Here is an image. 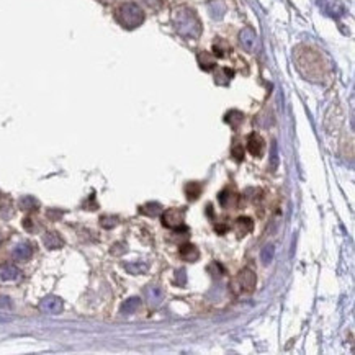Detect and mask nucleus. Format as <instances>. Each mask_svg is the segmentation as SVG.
<instances>
[{"label":"nucleus","instance_id":"30","mask_svg":"<svg viewBox=\"0 0 355 355\" xmlns=\"http://www.w3.org/2000/svg\"><path fill=\"white\" fill-rule=\"evenodd\" d=\"M215 229H216V233H218V234H224V233H226L228 226H226V224H218V226H216Z\"/></svg>","mask_w":355,"mask_h":355},{"label":"nucleus","instance_id":"23","mask_svg":"<svg viewBox=\"0 0 355 355\" xmlns=\"http://www.w3.org/2000/svg\"><path fill=\"white\" fill-rule=\"evenodd\" d=\"M273 252H275V247L272 244L267 246L266 249L262 251V264L264 266H267V264L273 259Z\"/></svg>","mask_w":355,"mask_h":355},{"label":"nucleus","instance_id":"21","mask_svg":"<svg viewBox=\"0 0 355 355\" xmlns=\"http://www.w3.org/2000/svg\"><path fill=\"white\" fill-rule=\"evenodd\" d=\"M118 223H120V219H118L116 216H101V219H100L101 228H105V229L115 228Z\"/></svg>","mask_w":355,"mask_h":355},{"label":"nucleus","instance_id":"15","mask_svg":"<svg viewBox=\"0 0 355 355\" xmlns=\"http://www.w3.org/2000/svg\"><path fill=\"white\" fill-rule=\"evenodd\" d=\"M224 121L229 123V125L236 129V128H238V126L241 125L242 121H244V115H242L241 111L233 110V111H229V113H228L226 116H224Z\"/></svg>","mask_w":355,"mask_h":355},{"label":"nucleus","instance_id":"12","mask_svg":"<svg viewBox=\"0 0 355 355\" xmlns=\"http://www.w3.org/2000/svg\"><path fill=\"white\" fill-rule=\"evenodd\" d=\"M139 213H143L144 216H157V215H161L162 213V206L159 205V203H146L144 206H141L139 208Z\"/></svg>","mask_w":355,"mask_h":355},{"label":"nucleus","instance_id":"25","mask_svg":"<svg viewBox=\"0 0 355 355\" xmlns=\"http://www.w3.org/2000/svg\"><path fill=\"white\" fill-rule=\"evenodd\" d=\"M12 308V300L5 295H0V309H10Z\"/></svg>","mask_w":355,"mask_h":355},{"label":"nucleus","instance_id":"13","mask_svg":"<svg viewBox=\"0 0 355 355\" xmlns=\"http://www.w3.org/2000/svg\"><path fill=\"white\" fill-rule=\"evenodd\" d=\"M139 304H141V300L138 296H131V298H128V300L121 304V313H125V314H131L134 313L136 309L139 308Z\"/></svg>","mask_w":355,"mask_h":355},{"label":"nucleus","instance_id":"2","mask_svg":"<svg viewBox=\"0 0 355 355\" xmlns=\"http://www.w3.org/2000/svg\"><path fill=\"white\" fill-rule=\"evenodd\" d=\"M115 16H116L118 23H120L123 28H126V30H134V28H138L144 21L143 8L134 2L121 3L120 7L116 8Z\"/></svg>","mask_w":355,"mask_h":355},{"label":"nucleus","instance_id":"18","mask_svg":"<svg viewBox=\"0 0 355 355\" xmlns=\"http://www.w3.org/2000/svg\"><path fill=\"white\" fill-rule=\"evenodd\" d=\"M148 298H149V303H151V304L161 303V300H162V290L159 288V286H151Z\"/></svg>","mask_w":355,"mask_h":355},{"label":"nucleus","instance_id":"1","mask_svg":"<svg viewBox=\"0 0 355 355\" xmlns=\"http://www.w3.org/2000/svg\"><path fill=\"white\" fill-rule=\"evenodd\" d=\"M174 25L176 30L185 38H198L201 33V23L193 10L178 7L174 10Z\"/></svg>","mask_w":355,"mask_h":355},{"label":"nucleus","instance_id":"28","mask_svg":"<svg viewBox=\"0 0 355 355\" xmlns=\"http://www.w3.org/2000/svg\"><path fill=\"white\" fill-rule=\"evenodd\" d=\"M176 277H177L178 285H185V281H187V277H185V270H178Z\"/></svg>","mask_w":355,"mask_h":355},{"label":"nucleus","instance_id":"3","mask_svg":"<svg viewBox=\"0 0 355 355\" xmlns=\"http://www.w3.org/2000/svg\"><path fill=\"white\" fill-rule=\"evenodd\" d=\"M256 283H257L256 273L249 268H244L242 272L238 273V277L234 278L233 286L238 293H252L256 290Z\"/></svg>","mask_w":355,"mask_h":355},{"label":"nucleus","instance_id":"26","mask_svg":"<svg viewBox=\"0 0 355 355\" xmlns=\"http://www.w3.org/2000/svg\"><path fill=\"white\" fill-rule=\"evenodd\" d=\"M233 157H234L236 161L244 159V148H242V146H236L234 151H233Z\"/></svg>","mask_w":355,"mask_h":355},{"label":"nucleus","instance_id":"27","mask_svg":"<svg viewBox=\"0 0 355 355\" xmlns=\"http://www.w3.org/2000/svg\"><path fill=\"white\" fill-rule=\"evenodd\" d=\"M143 2L146 5H149V7H152V8H159L161 5L164 3V0H143Z\"/></svg>","mask_w":355,"mask_h":355},{"label":"nucleus","instance_id":"5","mask_svg":"<svg viewBox=\"0 0 355 355\" xmlns=\"http://www.w3.org/2000/svg\"><path fill=\"white\" fill-rule=\"evenodd\" d=\"M39 308H41V311L48 314H56L63 309V301H61V298L51 295V296L43 298L41 303H39Z\"/></svg>","mask_w":355,"mask_h":355},{"label":"nucleus","instance_id":"14","mask_svg":"<svg viewBox=\"0 0 355 355\" xmlns=\"http://www.w3.org/2000/svg\"><path fill=\"white\" fill-rule=\"evenodd\" d=\"M238 198H239V196H238V195H234L231 190H224V191H221V193H219V203H221V206H223V208L231 206V205H233V203L238 201Z\"/></svg>","mask_w":355,"mask_h":355},{"label":"nucleus","instance_id":"7","mask_svg":"<svg viewBox=\"0 0 355 355\" xmlns=\"http://www.w3.org/2000/svg\"><path fill=\"white\" fill-rule=\"evenodd\" d=\"M239 41L242 44V48H244L246 51H249V53H252V51L256 49V46H257V36H256V33L251 30V28H246V30L241 31Z\"/></svg>","mask_w":355,"mask_h":355},{"label":"nucleus","instance_id":"4","mask_svg":"<svg viewBox=\"0 0 355 355\" xmlns=\"http://www.w3.org/2000/svg\"><path fill=\"white\" fill-rule=\"evenodd\" d=\"M162 224L174 231H187V226L183 224L182 210H167L162 215Z\"/></svg>","mask_w":355,"mask_h":355},{"label":"nucleus","instance_id":"24","mask_svg":"<svg viewBox=\"0 0 355 355\" xmlns=\"http://www.w3.org/2000/svg\"><path fill=\"white\" fill-rule=\"evenodd\" d=\"M270 156H272V159H270V164H272V169L275 171L278 166V151H277V143H272V151H270Z\"/></svg>","mask_w":355,"mask_h":355},{"label":"nucleus","instance_id":"22","mask_svg":"<svg viewBox=\"0 0 355 355\" xmlns=\"http://www.w3.org/2000/svg\"><path fill=\"white\" fill-rule=\"evenodd\" d=\"M21 208H23V210H28V211L36 210L38 201L35 198H31V196H25V198H21Z\"/></svg>","mask_w":355,"mask_h":355},{"label":"nucleus","instance_id":"17","mask_svg":"<svg viewBox=\"0 0 355 355\" xmlns=\"http://www.w3.org/2000/svg\"><path fill=\"white\" fill-rule=\"evenodd\" d=\"M201 190H203L201 183H198V182L188 183L187 185V196H188V200H196V198H198V196L201 195Z\"/></svg>","mask_w":355,"mask_h":355},{"label":"nucleus","instance_id":"10","mask_svg":"<svg viewBox=\"0 0 355 355\" xmlns=\"http://www.w3.org/2000/svg\"><path fill=\"white\" fill-rule=\"evenodd\" d=\"M180 256H182V259H185V261L195 262L196 259H198L200 252H198V249H196L193 244H190V242H185L183 246H180Z\"/></svg>","mask_w":355,"mask_h":355},{"label":"nucleus","instance_id":"11","mask_svg":"<svg viewBox=\"0 0 355 355\" xmlns=\"http://www.w3.org/2000/svg\"><path fill=\"white\" fill-rule=\"evenodd\" d=\"M31 254H33V247L31 244H28V242H21L13 251V256L15 259H18V261H26V259H30Z\"/></svg>","mask_w":355,"mask_h":355},{"label":"nucleus","instance_id":"9","mask_svg":"<svg viewBox=\"0 0 355 355\" xmlns=\"http://www.w3.org/2000/svg\"><path fill=\"white\" fill-rule=\"evenodd\" d=\"M43 242L48 249H59V247H63V244H64L63 238H61L58 233H54V231H49V233L44 234Z\"/></svg>","mask_w":355,"mask_h":355},{"label":"nucleus","instance_id":"20","mask_svg":"<svg viewBox=\"0 0 355 355\" xmlns=\"http://www.w3.org/2000/svg\"><path fill=\"white\" fill-rule=\"evenodd\" d=\"M125 268L129 273H144L148 270V266L146 264H125Z\"/></svg>","mask_w":355,"mask_h":355},{"label":"nucleus","instance_id":"6","mask_svg":"<svg viewBox=\"0 0 355 355\" xmlns=\"http://www.w3.org/2000/svg\"><path fill=\"white\" fill-rule=\"evenodd\" d=\"M264 148H266V143H264V139L259 136V134L252 133L251 136H249V139H247V151H249L254 157H262Z\"/></svg>","mask_w":355,"mask_h":355},{"label":"nucleus","instance_id":"16","mask_svg":"<svg viewBox=\"0 0 355 355\" xmlns=\"http://www.w3.org/2000/svg\"><path fill=\"white\" fill-rule=\"evenodd\" d=\"M236 224H238L239 234H242V236H246V234L252 229V226H254L252 219H251V218H247V216L239 218V219H238V223H236Z\"/></svg>","mask_w":355,"mask_h":355},{"label":"nucleus","instance_id":"29","mask_svg":"<svg viewBox=\"0 0 355 355\" xmlns=\"http://www.w3.org/2000/svg\"><path fill=\"white\" fill-rule=\"evenodd\" d=\"M61 215H63V211H53V210L48 211V216H49L51 219H59Z\"/></svg>","mask_w":355,"mask_h":355},{"label":"nucleus","instance_id":"19","mask_svg":"<svg viewBox=\"0 0 355 355\" xmlns=\"http://www.w3.org/2000/svg\"><path fill=\"white\" fill-rule=\"evenodd\" d=\"M198 59H200V64H201L203 69L210 71V69H213V67H215V61L210 58V54H208V53H201V54L198 56Z\"/></svg>","mask_w":355,"mask_h":355},{"label":"nucleus","instance_id":"8","mask_svg":"<svg viewBox=\"0 0 355 355\" xmlns=\"http://www.w3.org/2000/svg\"><path fill=\"white\" fill-rule=\"evenodd\" d=\"M20 277V270L16 268L13 264H3L0 266V278L3 281H12Z\"/></svg>","mask_w":355,"mask_h":355}]
</instances>
